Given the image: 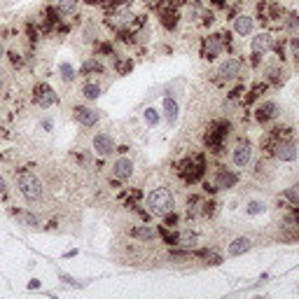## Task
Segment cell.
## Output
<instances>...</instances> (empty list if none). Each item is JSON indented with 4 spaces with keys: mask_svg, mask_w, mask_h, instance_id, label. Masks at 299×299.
<instances>
[{
    "mask_svg": "<svg viewBox=\"0 0 299 299\" xmlns=\"http://www.w3.org/2000/svg\"><path fill=\"white\" fill-rule=\"evenodd\" d=\"M145 210L157 215V218H164L166 213L175 210V196L169 187H157L145 196Z\"/></svg>",
    "mask_w": 299,
    "mask_h": 299,
    "instance_id": "obj_1",
    "label": "cell"
},
{
    "mask_svg": "<svg viewBox=\"0 0 299 299\" xmlns=\"http://www.w3.org/2000/svg\"><path fill=\"white\" fill-rule=\"evenodd\" d=\"M16 189L28 204H40L45 196V182L40 180L35 173L21 171V173H16Z\"/></svg>",
    "mask_w": 299,
    "mask_h": 299,
    "instance_id": "obj_2",
    "label": "cell"
},
{
    "mask_svg": "<svg viewBox=\"0 0 299 299\" xmlns=\"http://www.w3.org/2000/svg\"><path fill=\"white\" fill-rule=\"evenodd\" d=\"M227 136H229V122L218 119V122H213V124L208 126V131H206L204 145H206L208 150H213V152H220L224 141H227Z\"/></svg>",
    "mask_w": 299,
    "mask_h": 299,
    "instance_id": "obj_3",
    "label": "cell"
},
{
    "mask_svg": "<svg viewBox=\"0 0 299 299\" xmlns=\"http://www.w3.org/2000/svg\"><path fill=\"white\" fill-rule=\"evenodd\" d=\"M178 173L182 175V180L185 182L201 180V175L206 173V159H204L201 155L187 157V159H182V164L178 166Z\"/></svg>",
    "mask_w": 299,
    "mask_h": 299,
    "instance_id": "obj_4",
    "label": "cell"
},
{
    "mask_svg": "<svg viewBox=\"0 0 299 299\" xmlns=\"http://www.w3.org/2000/svg\"><path fill=\"white\" fill-rule=\"evenodd\" d=\"M224 45H227V33L222 35V33H213L208 38L204 40V45H201V56L206 59V61H215L222 52H224Z\"/></svg>",
    "mask_w": 299,
    "mask_h": 299,
    "instance_id": "obj_5",
    "label": "cell"
},
{
    "mask_svg": "<svg viewBox=\"0 0 299 299\" xmlns=\"http://www.w3.org/2000/svg\"><path fill=\"white\" fill-rule=\"evenodd\" d=\"M33 103L42 108V110H49L54 103H59V96H56V91L47 84V82H40L35 84V89H33Z\"/></svg>",
    "mask_w": 299,
    "mask_h": 299,
    "instance_id": "obj_6",
    "label": "cell"
},
{
    "mask_svg": "<svg viewBox=\"0 0 299 299\" xmlns=\"http://www.w3.org/2000/svg\"><path fill=\"white\" fill-rule=\"evenodd\" d=\"M91 150H94V155H98V157H110L115 150H117V143H115V138H112L110 133L101 131V133L94 136V141H91Z\"/></svg>",
    "mask_w": 299,
    "mask_h": 299,
    "instance_id": "obj_7",
    "label": "cell"
},
{
    "mask_svg": "<svg viewBox=\"0 0 299 299\" xmlns=\"http://www.w3.org/2000/svg\"><path fill=\"white\" fill-rule=\"evenodd\" d=\"M73 119L82 126H96L101 122V110L89 108V105H75L73 108Z\"/></svg>",
    "mask_w": 299,
    "mask_h": 299,
    "instance_id": "obj_8",
    "label": "cell"
},
{
    "mask_svg": "<svg viewBox=\"0 0 299 299\" xmlns=\"http://www.w3.org/2000/svg\"><path fill=\"white\" fill-rule=\"evenodd\" d=\"M250 157H252V145L248 141H238L234 145V150H232V164L236 169H246L250 164Z\"/></svg>",
    "mask_w": 299,
    "mask_h": 299,
    "instance_id": "obj_9",
    "label": "cell"
},
{
    "mask_svg": "<svg viewBox=\"0 0 299 299\" xmlns=\"http://www.w3.org/2000/svg\"><path fill=\"white\" fill-rule=\"evenodd\" d=\"M271 47H273L271 33H257L255 38L250 40V52H252V56H255V59L264 56V54L269 52Z\"/></svg>",
    "mask_w": 299,
    "mask_h": 299,
    "instance_id": "obj_10",
    "label": "cell"
},
{
    "mask_svg": "<svg viewBox=\"0 0 299 299\" xmlns=\"http://www.w3.org/2000/svg\"><path fill=\"white\" fill-rule=\"evenodd\" d=\"M133 161H131L129 157H119L112 161V178L115 180H129L131 175H133Z\"/></svg>",
    "mask_w": 299,
    "mask_h": 299,
    "instance_id": "obj_11",
    "label": "cell"
},
{
    "mask_svg": "<svg viewBox=\"0 0 299 299\" xmlns=\"http://www.w3.org/2000/svg\"><path fill=\"white\" fill-rule=\"evenodd\" d=\"M218 75H220V79H224V82L236 79L241 75V61H238V59H224L220 63V68H218Z\"/></svg>",
    "mask_w": 299,
    "mask_h": 299,
    "instance_id": "obj_12",
    "label": "cell"
},
{
    "mask_svg": "<svg viewBox=\"0 0 299 299\" xmlns=\"http://www.w3.org/2000/svg\"><path fill=\"white\" fill-rule=\"evenodd\" d=\"M159 19H161V26L173 31V28L178 26V19H180V12H178V7L171 2V5H164L161 10H159Z\"/></svg>",
    "mask_w": 299,
    "mask_h": 299,
    "instance_id": "obj_13",
    "label": "cell"
},
{
    "mask_svg": "<svg viewBox=\"0 0 299 299\" xmlns=\"http://www.w3.org/2000/svg\"><path fill=\"white\" fill-rule=\"evenodd\" d=\"M129 236L136 238V241H143V243H152L159 236V232L155 227H150V224H138V227H131L129 229Z\"/></svg>",
    "mask_w": 299,
    "mask_h": 299,
    "instance_id": "obj_14",
    "label": "cell"
},
{
    "mask_svg": "<svg viewBox=\"0 0 299 299\" xmlns=\"http://www.w3.org/2000/svg\"><path fill=\"white\" fill-rule=\"evenodd\" d=\"M276 112H278V105L273 103V101H264L255 108V119L260 122V124H267V122H271L276 117Z\"/></svg>",
    "mask_w": 299,
    "mask_h": 299,
    "instance_id": "obj_15",
    "label": "cell"
},
{
    "mask_svg": "<svg viewBox=\"0 0 299 299\" xmlns=\"http://www.w3.org/2000/svg\"><path fill=\"white\" fill-rule=\"evenodd\" d=\"M199 234L196 232H192V229H187V232H178L175 234V246L182 248V250H194L196 246H199Z\"/></svg>",
    "mask_w": 299,
    "mask_h": 299,
    "instance_id": "obj_16",
    "label": "cell"
},
{
    "mask_svg": "<svg viewBox=\"0 0 299 299\" xmlns=\"http://www.w3.org/2000/svg\"><path fill=\"white\" fill-rule=\"evenodd\" d=\"M276 157L281 159V161H295L297 159V145L290 143V141H281V143H276Z\"/></svg>",
    "mask_w": 299,
    "mask_h": 299,
    "instance_id": "obj_17",
    "label": "cell"
},
{
    "mask_svg": "<svg viewBox=\"0 0 299 299\" xmlns=\"http://www.w3.org/2000/svg\"><path fill=\"white\" fill-rule=\"evenodd\" d=\"M215 180H218V187H220V189H232V187H236V182H238V173L222 166V169L218 171V175H215Z\"/></svg>",
    "mask_w": 299,
    "mask_h": 299,
    "instance_id": "obj_18",
    "label": "cell"
},
{
    "mask_svg": "<svg viewBox=\"0 0 299 299\" xmlns=\"http://www.w3.org/2000/svg\"><path fill=\"white\" fill-rule=\"evenodd\" d=\"M252 28H255V19L252 16H248V14H238L234 19V33L236 35H241V38H246L252 33Z\"/></svg>",
    "mask_w": 299,
    "mask_h": 299,
    "instance_id": "obj_19",
    "label": "cell"
},
{
    "mask_svg": "<svg viewBox=\"0 0 299 299\" xmlns=\"http://www.w3.org/2000/svg\"><path fill=\"white\" fill-rule=\"evenodd\" d=\"M14 220L19 222V224H24V227H31V229H38L40 227V218L35 213H28V210H12Z\"/></svg>",
    "mask_w": 299,
    "mask_h": 299,
    "instance_id": "obj_20",
    "label": "cell"
},
{
    "mask_svg": "<svg viewBox=\"0 0 299 299\" xmlns=\"http://www.w3.org/2000/svg\"><path fill=\"white\" fill-rule=\"evenodd\" d=\"M252 248V241L248 238V236H238V238H234L232 243H229V248H227V252L232 255V257H238V255H243V252H248Z\"/></svg>",
    "mask_w": 299,
    "mask_h": 299,
    "instance_id": "obj_21",
    "label": "cell"
},
{
    "mask_svg": "<svg viewBox=\"0 0 299 299\" xmlns=\"http://www.w3.org/2000/svg\"><path fill=\"white\" fill-rule=\"evenodd\" d=\"M82 0H59V16H75Z\"/></svg>",
    "mask_w": 299,
    "mask_h": 299,
    "instance_id": "obj_22",
    "label": "cell"
},
{
    "mask_svg": "<svg viewBox=\"0 0 299 299\" xmlns=\"http://www.w3.org/2000/svg\"><path fill=\"white\" fill-rule=\"evenodd\" d=\"M201 210H204V199L201 196H189V201H187V218L189 220L201 218Z\"/></svg>",
    "mask_w": 299,
    "mask_h": 299,
    "instance_id": "obj_23",
    "label": "cell"
},
{
    "mask_svg": "<svg viewBox=\"0 0 299 299\" xmlns=\"http://www.w3.org/2000/svg\"><path fill=\"white\" fill-rule=\"evenodd\" d=\"M101 91H103V87L98 84V82H84V87H82V96L87 98V101H96L98 96H101Z\"/></svg>",
    "mask_w": 299,
    "mask_h": 299,
    "instance_id": "obj_24",
    "label": "cell"
},
{
    "mask_svg": "<svg viewBox=\"0 0 299 299\" xmlns=\"http://www.w3.org/2000/svg\"><path fill=\"white\" fill-rule=\"evenodd\" d=\"M59 75H61V79H63L65 84L75 82V78H78V73H75V65L68 63V61H61V63H59Z\"/></svg>",
    "mask_w": 299,
    "mask_h": 299,
    "instance_id": "obj_25",
    "label": "cell"
},
{
    "mask_svg": "<svg viewBox=\"0 0 299 299\" xmlns=\"http://www.w3.org/2000/svg\"><path fill=\"white\" fill-rule=\"evenodd\" d=\"M164 117L169 124H175V119H178V103H175V98H164Z\"/></svg>",
    "mask_w": 299,
    "mask_h": 299,
    "instance_id": "obj_26",
    "label": "cell"
},
{
    "mask_svg": "<svg viewBox=\"0 0 299 299\" xmlns=\"http://www.w3.org/2000/svg\"><path fill=\"white\" fill-rule=\"evenodd\" d=\"M79 73H82V75H91V73H103V65H101V61H98V59H87Z\"/></svg>",
    "mask_w": 299,
    "mask_h": 299,
    "instance_id": "obj_27",
    "label": "cell"
},
{
    "mask_svg": "<svg viewBox=\"0 0 299 299\" xmlns=\"http://www.w3.org/2000/svg\"><path fill=\"white\" fill-rule=\"evenodd\" d=\"M264 210H267V204H264V201H250L246 213L248 215H260V213H264Z\"/></svg>",
    "mask_w": 299,
    "mask_h": 299,
    "instance_id": "obj_28",
    "label": "cell"
},
{
    "mask_svg": "<svg viewBox=\"0 0 299 299\" xmlns=\"http://www.w3.org/2000/svg\"><path fill=\"white\" fill-rule=\"evenodd\" d=\"M283 196H285V199L290 201V204L299 206V182H297V185H292L290 189H285V192H283Z\"/></svg>",
    "mask_w": 299,
    "mask_h": 299,
    "instance_id": "obj_29",
    "label": "cell"
},
{
    "mask_svg": "<svg viewBox=\"0 0 299 299\" xmlns=\"http://www.w3.org/2000/svg\"><path fill=\"white\" fill-rule=\"evenodd\" d=\"M143 119H145L147 126H157V124H159V115H157L155 108H147V110L143 112Z\"/></svg>",
    "mask_w": 299,
    "mask_h": 299,
    "instance_id": "obj_30",
    "label": "cell"
},
{
    "mask_svg": "<svg viewBox=\"0 0 299 299\" xmlns=\"http://www.w3.org/2000/svg\"><path fill=\"white\" fill-rule=\"evenodd\" d=\"M7 87H10V75H7L5 68H0V96L7 94Z\"/></svg>",
    "mask_w": 299,
    "mask_h": 299,
    "instance_id": "obj_31",
    "label": "cell"
},
{
    "mask_svg": "<svg viewBox=\"0 0 299 299\" xmlns=\"http://www.w3.org/2000/svg\"><path fill=\"white\" fill-rule=\"evenodd\" d=\"M7 56H10V61H12L14 68H19V65L24 63V56H21V52H16V49H10Z\"/></svg>",
    "mask_w": 299,
    "mask_h": 299,
    "instance_id": "obj_32",
    "label": "cell"
},
{
    "mask_svg": "<svg viewBox=\"0 0 299 299\" xmlns=\"http://www.w3.org/2000/svg\"><path fill=\"white\" fill-rule=\"evenodd\" d=\"M283 26L285 28H297L299 26V16L297 14H287V19L283 21Z\"/></svg>",
    "mask_w": 299,
    "mask_h": 299,
    "instance_id": "obj_33",
    "label": "cell"
},
{
    "mask_svg": "<svg viewBox=\"0 0 299 299\" xmlns=\"http://www.w3.org/2000/svg\"><path fill=\"white\" fill-rule=\"evenodd\" d=\"M129 70H133V61H131V59H126L124 63H117V73H119V75H124V73H129Z\"/></svg>",
    "mask_w": 299,
    "mask_h": 299,
    "instance_id": "obj_34",
    "label": "cell"
},
{
    "mask_svg": "<svg viewBox=\"0 0 299 299\" xmlns=\"http://www.w3.org/2000/svg\"><path fill=\"white\" fill-rule=\"evenodd\" d=\"M213 21H215L213 12H206V10H204V14H201V24H204V26H210Z\"/></svg>",
    "mask_w": 299,
    "mask_h": 299,
    "instance_id": "obj_35",
    "label": "cell"
},
{
    "mask_svg": "<svg viewBox=\"0 0 299 299\" xmlns=\"http://www.w3.org/2000/svg\"><path fill=\"white\" fill-rule=\"evenodd\" d=\"M290 47H292V56L299 61V38H292L290 40Z\"/></svg>",
    "mask_w": 299,
    "mask_h": 299,
    "instance_id": "obj_36",
    "label": "cell"
},
{
    "mask_svg": "<svg viewBox=\"0 0 299 299\" xmlns=\"http://www.w3.org/2000/svg\"><path fill=\"white\" fill-rule=\"evenodd\" d=\"M285 75H283V70H271V82H283Z\"/></svg>",
    "mask_w": 299,
    "mask_h": 299,
    "instance_id": "obj_37",
    "label": "cell"
},
{
    "mask_svg": "<svg viewBox=\"0 0 299 299\" xmlns=\"http://www.w3.org/2000/svg\"><path fill=\"white\" fill-rule=\"evenodd\" d=\"M7 194V182H5V178H2V173H0V196Z\"/></svg>",
    "mask_w": 299,
    "mask_h": 299,
    "instance_id": "obj_38",
    "label": "cell"
},
{
    "mask_svg": "<svg viewBox=\"0 0 299 299\" xmlns=\"http://www.w3.org/2000/svg\"><path fill=\"white\" fill-rule=\"evenodd\" d=\"M7 56V47H5V42L0 40V63H2V59Z\"/></svg>",
    "mask_w": 299,
    "mask_h": 299,
    "instance_id": "obj_39",
    "label": "cell"
},
{
    "mask_svg": "<svg viewBox=\"0 0 299 299\" xmlns=\"http://www.w3.org/2000/svg\"><path fill=\"white\" fill-rule=\"evenodd\" d=\"M28 287H31V290H35V287H40V281H31V283H28Z\"/></svg>",
    "mask_w": 299,
    "mask_h": 299,
    "instance_id": "obj_40",
    "label": "cell"
},
{
    "mask_svg": "<svg viewBox=\"0 0 299 299\" xmlns=\"http://www.w3.org/2000/svg\"><path fill=\"white\" fill-rule=\"evenodd\" d=\"M213 5H218V7H224V5H227V0H213Z\"/></svg>",
    "mask_w": 299,
    "mask_h": 299,
    "instance_id": "obj_41",
    "label": "cell"
},
{
    "mask_svg": "<svg viewBox=\"0 0 299 299\" xmlns=\"http://www.w3.org/2000/svg\"><path fill=\"white\" fill-rule=\"evenodd\" d=\"M141 2H145V5H157L159 0H141Z\"/></svg>",
    "mask_w": 299,
    "mask_h": 299,
    "instance_id": "obj_42",
    "label": "cell"
},
{
    "mask_svg": "<svg viewBox=\"0 0 299 299\" xmlns=\"http://www.w3.org/2000/svg\"><path fill=\"white\" fill-rule=\"evenodd\" d=\"M84 2H89V5H94V2H96V0H84Z\"/></svg>",
    "mask_w": 299,
    "mask_h": 299,
    "instance_id": "obj_43",
    "label": "cell"
}]
</instances>
